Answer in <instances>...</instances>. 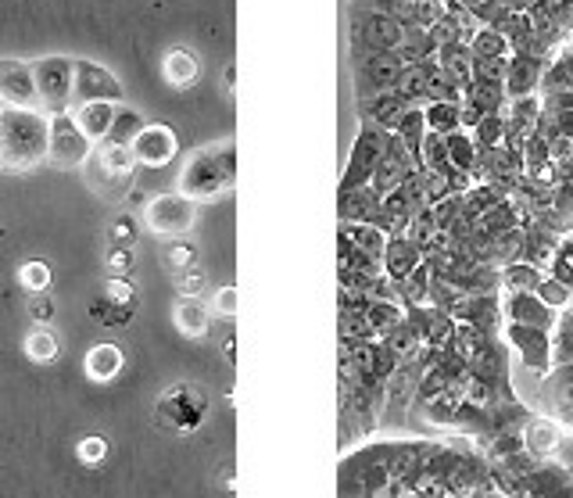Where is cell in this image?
Here are the masks:
<instances>
[{"label": "cell", "mask_w": 573, "mask_h": 498, "mask_svg": "<svg viewBox=\"0 0 573 498\" xmlns=\"http://www.w3.org/2000/svg\"><path fill=\"white\" fill-rule=\"evenodd\" d=\"M51 147V115L43 108H0V172H33L47 162Z\"/></svg>", "instance_id": "6da1fadb"}, {"label": "cell", "mask_w": 573, "mask_h": 498, "mask_svg": "<svg viewBox=\"0 0 573 498\" xmlns=\"http://www.w3.org/2000/svg\"><path fill=\"white\" fill-rule=\"evenodd\" d=\"M233 187H237V144L233 140L190 151L176 176V190L187 194L190 201H212Z\"/></svg>", "instance_id": "7a4b0ae2"}, {"label": "cell", "mask_w": 573, "mask_h": 498, "mask_svg": "<svg viewBox=\"0 0 573 498\" xmlns=\"http://www.w3.org/2000/svg\"><path fill=\"white\" fill-rule=\"evenodd\" d=\"M205 420H208V398L201 395L194 384H187V380L165 387L162 395H158V405H154V423H158L162 430H169V434L187 438V434L201 430V423Z\"/></svg>", "instance_id": "3957f363"}, {"label": "cell", "mask_w": 573, "mask_h": 498, "mask_svg": "<svg viewBox=\"0 0 573 498\" xmlns=\"http://www.w3.org/2000/svg\"><path fill=\"white\" fill-rule=\"evenodd\" d=\"M36 76V97L47 115L72 112V86H76V58L65 54H47V58L33 61Z\"/></svg>", "instance_id": "277c9868"}, {"label": "cell", "mask_w": 573, "mask_h": 498, "mask_svg": "<svg viewBox=\"0 0 573 498\" xmlns=\"http://www.w3.org/2000/svg\"><path fill=\"white\" fill-rule=\"evenodd\" d=\"M197 223V201L187 194L172 190V194H154L144 205V226L154 237H187Z\"/></svg>", "instance_id": "5b68a950"}, {"label": "cell", "mask_w": 573, "mask_h": 498, "mask_svg": "<svg viewBox=\"0 0 573 498\" xmlns=\"http://www.w3.org/2000/svg\"><path fill=\"white\" fill-rule=\"evenodd\" d=\"M405 40V26L398 18H391L384 8H366L355 11V54H387L398 51Z\"/></svg>", "instance_id": "8992f818"}, {"label": "cell", "mask_w": 573, "mask_h": 498, "mask_svg": "<svg viewBox=\"0 0 573 498\" xmlns=\"http://www.w3.org/2000/svg\"><path fill=\"white\" fill-rule=\"evenodd\" d=\"M94 158V144L86 140V133L76 126L72 112L51 115V147H47V162L58 169H83Z\"/></svg>", "instance_id": "52a82bcc"}, {"label": "cell", "mask_w": 573, "mask_h": 498, "mask_svg": "<svg viewBox=\"0 0 573 498\" xmlns=\"http://www.w3.org/2000/svg\"><path fill=\"white\" fill-rule=\"evenodd\" d=\"M384 144H387V129L366 122L359 140H355V147H351L348 172H344V180H341V194L344 190L366 187V183L373 180V169H377V162L384 158Z\"/></svg>", "instance_id": "ba28073f"}, {"label": "cell", "mask_w": 573, "mask_h": 498, "mask_svg": "<svg viewBox=\"0 0 573 498\" xmlns=\"http://www.w3.org/2000/svg\"><path fill=\"white\" fill-rule=\"evenodd\" d=\"M502 337L509 341V348H516L520 362L534 377H548L552 373V330L523 327V323H505Z\"/></svg>", "instance_id": "9c48e42d"}, {"label": "cell", "mask_w": 573, "mask_h": 498, "mask_svg": "<svg viewBox=\"0 0 573 498\" xmlns=\"http://www.w3.org/2000/svg\"><path fill=\"white\" fill-rule=\"evenodd\" d=\"M538 405L548 420H556L559 427L573 430V362L552 366V373L541 377Z\"/></svg>", "instance_id": "30bf717a"}, {"label": "cell", "mask_w": 573, "mask_h": 498, "mask_svg": "<svg viewBox=\"0 0 573 498\" xmlns=\"http://www.w3.org/2000/svg\"><path fill=\"white\" fill-rule=\"evenodd\" d=\"M83 101H112L122 104V83L108 65L90 58H76V86H72V104Z\"/></svg>", "instance_id": "8fae6325"}, {"label": "cell", "mask_w": 573, "mask_h": 498, "mask_svg": "<svg viewBox=\"0 0 573 498\" xmlns=\"http://www.w3.org/2000/svg\"><path fill=\"white\" fill-rule=\"evenodd\" d=\"M355 79H359V94L362 97H377L384 90H394V86L402 83L405 76V65L398 58V51H387V54H366V58H355Z\"/></svg>", "instance_id": "7c38bea8"}, {"label": "cell", "mask_w": 573, "mask_h": 498, "mask_svg": "<svg viewBox=\"0 0 573 498\" xmlns=\"http://www.w3.org/2000/svg\"><path fill=\"white\" fill-rule=\"evenodd\" d=\"M516 498H573V473L556 459H538V466L520 477Z\"/></svg>", "instance_id": "4fadbf2b"}, {"label": "cell", "mask_w": 573, "mask_h": 498, "mask_svg": "<svg viewBox=\"0 0 573 498\" xmlns=\"http://www.w3.org/2000/svg\"><path fill=\"white\" fill-rule=\"evenodd\" d=\"M133 155L140 165H151V169H165V165L176 158L180 151V140H176V129L165 126V122H144L137 137H133Z\"/></svg>", "instance_id": "5bb4252c"}, {"label": "cell", "mask_w": 573, "mask_h": 498, "mask_svg": "<svg viewBox=\"0 0 573 498\" xmlns=\"http://www.w3.org/2000/svg\"><path fill=\"white\" fill-rule=\"evenodd\" d=\"M0 101L15 104V108H40L33 61L0 58Z\"/></svg>", "instance_id": "9a60e30c"}, {"label": "cell", "mask_w": 573, "mask_h": 498, "mask_svg": "<svg viewBox=\"0 0 573 498\" xmlns=\"http://www.w3.org/2000/svg\"><path fill=\"white\" fill-rule=\"evenodd\" d=\"M502 316L505 323H523V327L556 330L559 312L548 309L534 291H502Z\"/></svg>", "instance_id": "2e32d148"}, {"label": "cell", "mask_w": 573, "mask_h": 498, "mask_svg": "<svg viewBox=\"0 0 573 498\" xmlns=\"http://www.w3.org/2000/svg\"><path fill=\"white\" fill-rule=\"evenodd\" d=\"M455 323H470V327L502 334L505 316H502V291L498 294H462V301L452 309Z\"/></svg>", "instance_id": "e0dca14e"}, {"label": "cell", "mask_w": 573, "mask_h": 498, "mask_svg": "<svg viewBox=\"0 0 573 498\" xmlns=\"http://www.w3.org/2000/svg\"><path fill=\"white\" fill-rule=\"evenodd\" d=\"M538 115H541V97H513L505 104V147H516L523 151V144L531 140V133L538 129Z\"/></svg>", "instance_id": "ac0fdd59"}, {"label": "cell", "mask_w": 573, "mask_h": 498, "mask_svg": "<svg viewBox=\"0 0 573 498\" xmlns=\"http://www.w3.org/2000/svg\"><path fill=\"white\" fill-rule=\"evenodd\" d=\"M548 58H534V54H509V69H505V94L513 97H531L541 90Z\"/></svg>", "instance_id": "d6986e66"}, {"label": "cell", "mask_w": 573, "mask_h": 498, "mask_svg": "<svg viewBox=\"0 0 573 498\" xmlns=\"http://www.w3.org/2000/svg\"><path fill=\"white\" fill-rule=\"evenodd\" d=\"M412 104L409 97L402 94V90H384V94L377 97H362L359 101V112L366 122H373V126L387 129V133H394L398 129V122H402V115L409 112Z\"/></svg>", "instance_id": "ffe728a7"}, {"label": "cell", "mask_w": 573, "mask_h": 498, "mask_svg": "<svg viewBox=\"0 0 573 498\" xmlns=\"http://www.w3.org/2000/svg\"><path fill=\"white\" fill-rule=\"evenodd\" d=\"M115 112H119V104L112 101H83V104H72V119L76 126L86 133L90 144H104L108 133H112V122H115Z\"/></svg>", "instance_id": "44dd1931"}, {"label": "cell", "mask_w": 573, "mask_h": 498, "mask_svg": "<svg viewBox=\"0 0 573 498\" xmlns=\"http://www.w3.org/2000/svg\"><path fill=\"white\" fill-rule=\"evenodd\" d=\"M94 162H97V169H101L104 183H119V187L133 180V172H137V165H140L129 144H97Z\"/></svg>", "instance_id": "7402d4cb"}, {"label": "cell", "mask_w": 573, "mask_h": 498, "mask_svg": "<svg viewBox=\"0 0 573 498\" xmlns=\"http://www.w3.org/2000/svg\"><path fill=\"white\" fill-rule=\"evenodd\" d=\"M420 262H423V248L412 241V237H405V233L387 237V248H384V258H380V266H384V273L391 276V280L402 284L405 276L420 266Z\"/></svg>", "instance_id": "603a6c76"}, {"label": "cell", "mask_w": 573, "mask_h": 498, "mask_svg": "<svg viewBox=\"0 0 573 498\" xmlns=\"http://www.w3.org/2000/svg\"><path fill=\"white\" fill-rule=\"evenodd\" d=\"M126 370V355H122L119 344H94L83 359V373L86 380H94V384H112L119 373Z\"/></svg>", "instance_id": "cb8c5ba5"}, {"label": "cell", "mask_w": 573, "mask_h": 498, "mask_svg": "<svg viewBox=\"0 0 573 498\" xmlns=\"http://www.w3.org/2000/svg\"><path fill=\"white\" fill-rule=\"evenodd\" d=\"M162 79L176 90H187L201 79V58L190 47H169L162 58Z\"/></svg>", "instance_id": "d4e9b609"}, {"label": "cell", "mask_w": 573, "mask_h": 498, "mask_svg": "<svg viewBox=\"0 0 573 498\" xmlns=\"http://www.w3.org/2000/svg\"><path fill=\"white\" fill-rule=\"evenodd\" d=\"M462 101L473 104V108H480L484 115H505L509 94H505V83H495V79L473 76L470 83L462 86Z\"/></svg>", "instance_id": "484cf974"}, {"label": "cell", "mask_w": 573, "mask_h": 498, "mask_svg": "<svg viewBox=\"0 0 573 498\" xmlns=\"http://www.w3.org/2000/svg\"><path fill=\"white\" fill-rule=\"evenodd\" d=\"M559 438H563V427H559L556 420H548L545 413L531 416L527 427H523V445H527V452H534V456H541V459H548L556 452Z\"/></svg>", "instance_id": "4316f807"}, {"label": "cell", "mask_w": 573, "mask_h": 498, "mask_svg": "<svg viewBox=\"0 0 573 498\" xmlns=\"http://www.w3.org/2000/svg\"><path fill=\"white\" fill-rule=\"evenodd\" d=\"M172 323H176V330L183 337L197 341V337L208 334V309L197 298H180L172 305Z\"/></svg>", "instance_id": "83f0119b"}, {"label": "cell", "mask_w": 573, "mask_h": 498, "mask_svg": "<svg viewBox=\"0 0 573 498\" xmlns=\"http://www.w3.org/2000/svg\"><path fill=\"white\" fill-rule=\"evenodd\" d=\"M380 194L373 187H359V190H344L341 194V219L344 223H369V215L380 208Z\"/></svg>", "instance_id": "f1b7e54d"}, {"label": "cell", "mask_w": 573, "mask_h": 498, "mask_svg": "<svg viewBox=\"0 0 573 498\" xmlns=\"http://www.w3.org/2000/svg\"><path fill=\"white\" fill-rule=\"evenodd\" d=\"M22 352H26V359L36 362V366H51V362L58 359L61 344H58V337H54V330L33 327L26 334V341H22Z\"/></svg>", "instance_id": "f546056e"}, {"label": "cell", "mask_w": 573, "mask_h": 498, "mask_svg": "<svg viewBox=\"0 0 573 498\" xmlns=\"http://www.w3.org/2000/svg\"><path fill=\"white\" fill-rule=\"evenodd\" d=\"M423 115H427L430 133H441V137L462 129V101H430Z\"/></svg>", "instance_id": "4dcf8cb0"}, {"label": "cell", "mask_w": 573, "mask_h": 498, "mask_svg": "<svg viewBox=\"0 0 573 498\" xmlns=\"http://www.w3.org/2000/svg\"><path fill=\"white\" fill-rule=\"evenodd\" d=\"M394 137L409 147V155L420 165V147H423V137H427V115H423V108H409V112L402 115V122H398V129H394Z\"/></svg>", "instance_id": "1f68e13d"}, {"label": "cell", "mask_w": 573, "mask_h": 498, "mask_svg": "<svg viewBox=\"0 0 573 498\" xmlns=\"http://www.w3.org/2000/svg\"><path fill=\"white\" fill-rule=\"evenodd\" d=\"M445 140H448V162H452V169L473 176V169H477V144H473L470 129H455Z\"/></svg>", "instance_id": "d6a6232c"}, {"label": "cell", "mask_w": 573, "mask_h": 498, "mask_svg": "<svg viewBox=\"0 0 573 498\" xmlns=\"http://www.w3.org/2000/svg\"><path fill=\"white\" fill-rule=\"evenodd\" d=\"M545 280V269L531 266V262H505L502 266V291H538Z\"/></svg>", "instance_id": "836d02e7"}, {"label": "cell", "mask_w": 573, "mask_h": 498, "mask_svg": "<svg viewBox=\"0 0 573 498\" xmlns=\"http://www.w3.org/2000/svg\"><path fill=\"white\" fill-rule=\"evenodd\" d=\"M498 201H505V190H498L495 183H473L466 194H462V212L473 215V219H480L484 212H491V208L498 205Z\"/></svg>", "instance_id": "e575fe53"}, {"label": "cell", "mask_w": 573, "mask_h": 498, "mask_svg": "<svg viewBox=\"0 0 573 498\" xmlns=\"http://www.w3.org/2000/svg\"><path fill=\"white\" fill-rule=\"evenodd\" d=\"M344 233L351 237V244L369 258H384V248H387V233H380L377 226L369 223H344L341 226Z\"/></svg>", "instance_id": "d590c367"}, {"label": "cell", "mask_w": 573, "mask_h": 498, "mask_svg": "<svg viewBox=\"0 0 573 498\" xmlns=\"http://www.w3.org/2000/svg\"><path fill=\"white\" fill-rule=\"evenodd\" d=\"M140 129H144V115H140L133 104L122 101L119 112H115L112 133H108V140H104V144H133V137H137Z\"/></svg>", "instance_id": "8d00e7d4"}, {"label": "cell", "mask_w": 573, "mask_h": 498, "mask_svg": "<svg viewBox=\"0 0 573 498\" xmlns=\"http://www.w3.org/2000/svg\"><path fill=\"white\" fill-rule=\"evenodd\" d=\"M430 284H434V269H430L427 262H420V266L412 269V273L402 280V301H405V309H412V305H427Z\"/></svg>", "instance_id": "74e56055"}, {"label": "cell", "mask_w": 573, "mask_h": 498, "mask_svg": "<svg viewBox=\"0 0 573 498\" xmlns=\"http://www.w3.org/2000/svg\"><path fill=\"white\" fill-rule=\"evenodd\" d=\"M366 319L369 327L377 330V337H387L405 319V305H398V301H369Z\"/></svg>", "instance_id": "f35d334b"}, {"label": "cell", "mask_w": 573, "mask_h": 498, "mask_svg": "<svg viewBox=\"0 0 573 498\" xmlns=\"http://www.w3.org/2000/svg\"><path fill=\"white\" fill-rule=\"evenodd\" d=\"M566 362H573V305L563 309L552 330V366H566Z\"/></svg>", "instance_id": "ab89813d"}, {"label": "cell", "mask_w": 573, "mask_h": 498, "mask_svg": "<svg viewBox=\"0 0 573 498\" xmlns=\"http://www.w3.org/2000/svg\"><path fill=\"white\" fill-rule=\"evenodd\" d=\"M470 51L473 58H509V40H505L498 29H488V26H480L477 33H473L470 40Z\"/></svg>", "instance_id": "60d3db41"}, {"label": "cell", "mask_w": 573, "mask_h": 498, "mask_svg": "<svg viewBox=\"0 0 573 498\" xmlns=\"http://www.w3.org/2000/svg\"><path fill=\"white\" fill-rule=\"evenodd\" d=\"M470 137H473V144H477V151H495V147H502L505 115H484V119L470 129Z\"/></svg>", "instance_id": "b9f144b4"}, {"label": "cell", "mask_w": 573, "mask_h": 498, "mask_svg": "<svg viewBox=\"0 0 573 498\" xmlns=\"http://www.w3.org/2000/svg\"><path fill=\"white\" fill-rule=\"evenodd\" d=\"M420 165L427 172H445L452 169V162H448V140L441 137V133H430L423 137V147H420Z\"/></svg>", "instance_id": "7bdbcfd3"}, {"label": "cell", "mask_w": 573, "mask_h": 498, "mask_svg": "<svg viewBox=\"0 0 573 498\" xmlns=\"http://www.w3.org/2000/svg\"><path fill=\"white\" fill-rule=\"evenodd\" d=\"M548 276H556L559 284L573 287V233H563L552 251V262H548Z\"/></svg>", "instance_id": "ee69618b"}, {"label": "cell", "mask_w": 573, "mask_h": 498, "mask_svg": "<svg viewBox=\"0 0 573 498\" xmlns=\"http://www.w3.org/2000/svg\"><path fill=\"white\" fill-rule=\"evenodd\" d=\"M437 219H434V208L430 205H423L420 212H412V219H409V226H405V237H412V241L420 244V248H427L430 241L437 237Z\"/></svg>", "instance_id": "f6af8a7d"}, {"label": "cell", "mask_w": 573, "mask_h": 498, "mask_svg": "<svg viewBox=\"0 0 573 498\" xmlns=\"http://www.w3.org/2000/svg\"><path fill=\"white\" fill-rule=\"evenodd\" d=\"M18 284L26 287L29 294H43L51 287V266L43 258H29L26 266H18Z\"/></svg>", "instance_id": "bcb514c9"}, {"label": "cell", "mask_w": 573, "mask_h": 498, "mask_svg": "<svg viewBox=\"0 0 573 498\" xmlns=\"http://www.w3.org/2000/svg\"><path fill=\"white\" fill-rule=\"evenodd\" d=\"M133 312L137 309H126V305H115V301H108L101 294V298L94 301V305H90V316L97 319V323H101V327H126L129 319H133Z\"/></svg>", "instance_id": "7dc6e473"}, {"label": "cell", "mask_w": 573, "mask_h": 498, "mask_svg": "<svg viewBox=\"0 0 573 498\" xmlns=\"http://www.w3.org/2000/svg\"><path fill=\"white\" fill-rule=\"evenodd\" d=\"M534 294L545 301L548 309H556V312H563V309H570V305H573V287L559 284L556 276H548V273H545V280H541Z\"/></svg>", "instance_id": "c3c4849f"}, {"label": "cell", "mask_w": 573, "mask_h": 498, "mask_svg": "<svg viewBox=\"0 0 573 498\" xmlns=\"http://www.w3.org/2000/svg\"><path fill=\"white\" fill-rule=\"evenodd\" d=\"M137 237H140L137 219H133L129 212L115 215L112 223H108V241H112V248H133V244H137Z\"/></svg>", "instance_id": "681fc988"}, {"label": "cell", "mask_w": 573, "mask_h": 498, "mask_svg": "<svg viewBox=\"0 0 573 498\" xmlns=\"http://www.w3.org/2000/svg\"><path fill=\"white\" fill-rule=\"evenodd\" d=\"M76 459L83 466H104V459H108V441L101 438V434H86V438H79L76 445Z\"/></svg>", "instance_id": "f907efd6"}, {"label": "cell", "mask_w": 573, "mask_h": 498, "mask_svg": "<svg viewBox=\"0 0 573 498\" xmlns=\"http://www.w3.org/2000/svg\"><path fill=\"white\" fill-rule=\"evenodd\" d=\"M104 298L115 301V305H126V309H137V284L129 276H108Z\"/></svg>", "instance_id": "816d5d0a"}, {"label": "cell", "mask_w": 573, "mask_h": 498, "mask_svg": "<svg viewBox=\"0 0 573 498\" xmlns=\"http://www.w3.org/2000/svg\"><path fill=\"white\" fill-rule=\"evenodd\" d=\"M194 258H197V248L190 241H183V237H172V241L165 244V266H169L172 273L194 266Z\"/></svg>", "instance_id": "f5cc1de1"}, {"label": "cell", "mask_w": 573, "mask_h": 498, "mask_svg": "<svg viewBox=\"0 0 573 498\" xmlns=\"http://www.w3.org/2000/svg\"><path fill=\"white\" fill-rule=\"evenodd\" d=\"M176 291H180V298H201V291H205V273H201L197 262L176 273Z\"/></svg>", "instance_id": "db71d44e"}, {"label": "cell", "mask_w": 573, "mask_h": 498, "mask_svg": "<svg viewBox=\"0 0 573 498\" xmlns=\"http://www.w3.org/2000/svg\"><path fill=\"white\" fill-rule=\"evenodd\" d=\"M26 312H29V319H33L36 327H47V323L54 319V312H58V305H54L47 291H43V294H29Z\"/></svg>", "instance_id": "11a10c76"}, {"label": "cell", "mask_w": 573, "mask_h": 498, "mask_svg": "<svg viewBox=\"0 0 573 498\" xmlns=\"http://www.w3.org/2000/svg\"><path fill=\"white\" fill-rule=\"evenodd\" d=\"M380 341L391 344V348H394V352H398V355L416 352V348H420V344H423L420 337H416V334H412V330H409V323H405V319H402V323H398V327H394L387 337H380Z\"/></svg>", "instance_id": "9f6ffc18"}, {"label": "cell", "mask_w": 573, "mask_h": 498, "mask_svg": "<svg viewBox=\"0 0 573 498\" xmlns=\"http://www.w3.org/2000/svg\"><path fill=\"white\" fill-rule=\"evenodd\" d=\"M212 316H219V319H237V287L226 284V287H219V291H215V298H212Z\"/></svg>", "instance_id": "6f0895ef"}, {"label": "cell", "mask_w": 573, "mask_h": 498, "mask_svg": "<svg viewBox=\"0 0 573 498\" xmlns=\"http://www.w3.org/2000/svg\"><path fill=\"white\" fill-rule=\"evenodd\" d=\"M137 266V255H133V248H112L108 251V258H104V269H108V276H129V269Z\"/></svg>", "instance_id": "680465c9"}, {"label": "cell", "mask_w": 573, "mask_h": 498, "mask_svg": "<svg viewBox=\"0 0 573 498\" xmlns=\"http://www.w3.org/2000/svg\"><path fill=\"white\" fill-rule=\"evenodd\" d=\"M480 119H484V112H480V108H473V104L462 101V129H473Z\"/></svg>", "instance_id": "91938a15"}, {"label": "cell", "mask_w": 573, "mask_h": 498, "mask_svg": "<svg viewBox=\"0 0 573 498\" xmlns=\"http://www.w3.org/2000/svg\"><path fill=\"white\" fill-rule=\"evenodd\" d=\"M233 83H237V65H226V72H223V90H226V97H233Z\"/></svg>", "instance_id": "94428289"}, {"label": "cell", "mask_w": 573, "mask_h": 498, "mask_svg": "<svg viewBox=\"0 0 573 498\" xmlns=\"http://www.w3.org/2000/svg\"><path fill=\"white\" fill-rule=\"evenodd\" d=\"M223 352H226V359H230V362H237V341H233V337H226V341H223Z\"/></svg>", "instance_id": "6125c7cd"}, {"label": "cell", "mask_w": 573, "mask_h": 498, "mask_svg": "<svg viewBox=\"0 0 573 498\" xmlns=\"http://www.w3.org/2000/svg\"><path fill=\"white\" fill-rule=\"evenodd\" d=\"M509 11H527V0H502Z\"/></svg>", "instance_id": "be15d7a7"}, {"label": "cell", "mask_w": 573, "mask_h": 498, "mask_svg": "<svg viewBox=\"0 0 573 498\" xmlns=\"http://www.w3.org/2000/svg\"><path fill=\"white\" fill-rule=\"evenodd\" d=\"M223 488L233 491V470H223Z\"/></svg>", "instance_id": "e7e4bbea"}, {"label": "cell", "mask_w": 573, "mask_h": 498, "mask_svg": "<svg viewBox=\"0 0 573 498\" xmlns=\"http://www.w3.org/2000/svg\"><path fill=\"white\" fill-rule=\"evenodd\" d=\"M0 108H4V101H0Z\"/></svg>", "instance_id": "03108f58"}]
</instances>
